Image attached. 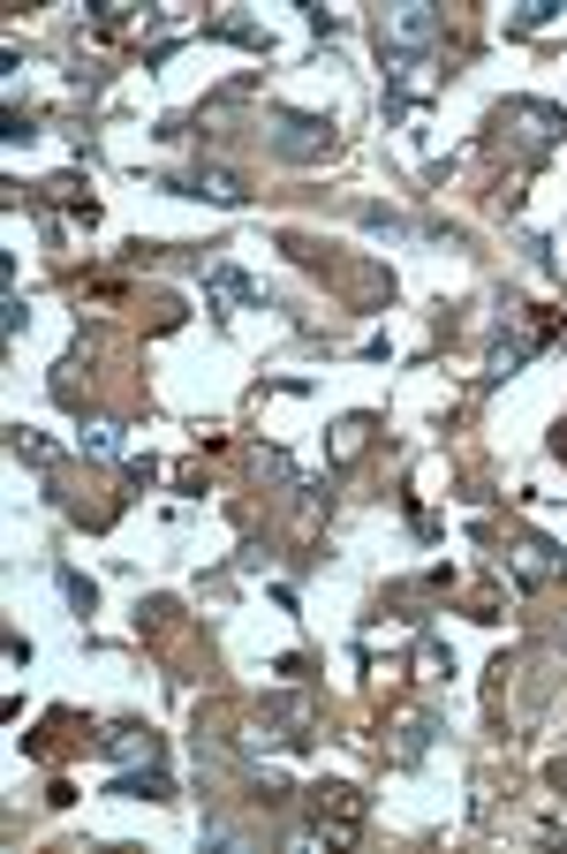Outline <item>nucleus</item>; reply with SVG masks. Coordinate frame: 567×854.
<instances>
[{
    "label": "nucleus",
    "instance_id": "f8f14e48",
    "mask_svg": "<svg viewBox=\"0 0 567 854\" xmlns=\"http://www.w3.org/2000/svg\"><path fill=\"white\" fill-rule=\"evenodd\" d=\"M553 16H560V0H523V8L507 16V31H545Z\"/></svg>",
    "mask_w": 567,
    "mask_h": 854
},
{
    "label": "nucleus",
    "instance_id": "ddd939ff",
    "mask_svg": "<svg viewBox=\"0 0 567 854\" xmlns=\"http://www.w3.org/2000/svg\"><path fill=\"white\" fill-rule=\"evenodd\" d=\"M8 454H16V462H31V470H45V462H53V446H45L39 431H8Z\"/></svg>",
    "mask_w": 567,
    "mask_h": 854
},
{
    "label": "nucleus",
    "instance_id": "f257e3e1",
    "mask_svg": "<svg viewBox=\"0 0 567 854\" xmlns=\"http://www.w3.org/2000/svg\"><path fill=\"white\" fill-rule=\"evenodd\" d=\"M492 136L515 144L523 160H545L567 136V106H553V99H507V106H492Z\"/></svg>",
    "mask_w": 567,
    "mask_h": 854
},
{
    "label": "nucleus",
    "instance_id": "aec40b11",
    "mask_svg": "<svg viewBox=\"0 0 567 854\" xmlns=\"http://www.w3.org/2000/svg\"><path fill=\"white\" fill-rule=\"evenodd\" d=\"M560 779H567V771H560Z\"/></svg>",
    "mask_w": 567,
    "mask_h": 854
},
{
    "label": "nucleus",
    "instance_id": "7ed1b4c3",
    "mask_svg": "<svg viewBox=\"0 0 567 854\" xmlns=\"http://www.w3.org/2000/svg\"><path fill=\"white\" fill-rule=\"evenodd\" d=\"M310 840H326V847H355V840H363V794H355V786H326V794H310Z\"/></svg>",
    "mask_w": 567,
    "mask_h": 854
},
{
    "label": "nucleus",
    "instance_id": "6e6552de",
    "mask_svg": "<svg viewBox=\"0 0 567 854\" xmlns=\"http://www.w3.org/2000/svg\"><path fill=\"white\" fill-rule=\"evenodd\" d=\"M205 288H213L219 318H235L243 302H258V280H250V272H235V265H213V272H205Z\"/></svg>",
    "mask_w": 567,
    "mask_h": 854
},
{
    "label": "nucleus",
    "instance_id": "1a4fd4ad",
    "mask_svg": "<svg viewBox=\"0 0 567 854\" xmlns=\"http://www.w3.org/2000/svg\"><path fill=\"white\" fill-rule=\"evenodd\" d=\"M136 23H144L136 0H99V8H91V31H99V39H122V31H136Z\"/></svg>",
    "mask_w": 567,
    "mask_h": 854
},
{
    "label": "nucleus",
    "instance_id": "dca6fc26",
    "mask_svg": "<svg viewBox=\"0 0 567 854\" xmlns=\"http://www.w3.org/2000/svg\"><path fill=\"white\" fill-rule=\"evenodd\" d=\"M424 741H432V719H409V733H401V764H416Z\"/></svg>",
    "mask_w": 567,
    "mask_h": 854
},
{
    "label": "nucleus",
    "instance_id": "2eb2a0df",
    "mask_svg": "<svg viewBox=\"0 0 567 854\" xmlns=\"http://www.w3.org/2000/svg\"><path fill=\"white\" fill-rule=\"evenodd\" d=\"M416 673H424V681H446V673H454V658H446L439 642H424V650H416Z\"/></svg>",
    "mask_w": 567,
    "mask_h": 854
},
{
    "label": "nucleus",
    "instance_id": "9d476101",
    "mask_svg": "<svg viewBox=\"0 0 567 854\" xmlns=\"http://www.w3.org/2000/svg\"><path fill=\"white\" fill-rule=\"evenodd\" d=\"M114 794H144V802H167V794H175V786H167V771L159 764H144V771H122V779H114Z\"/></svg>",
    "mask_w": 567,
    "mask_h": 854
},
{
    "label": "nucleus",
    "instance_id": "423d86ee",
    "mask_svg": "<svg viewBox=\"0 0 567 854\" xmlns=\"http://www.w3.org/2000/svg\"><path fill=\"white\" fill-rule=\"evenodd\" d=\"M99 757H114V764H159V733L152 727H106L99 733Z\"/></svg>",
    "mask_w": 567,
    "mask_h": 854
},
{
    "label": "nucleus",
    "instance_id": "20e7f679",
    "mask_svg": "<svg viewBox=\"0 0 567 854\" xmlns=\"http://www.w3.org/2000/svg\"><path fill=\"white\" fill-rule=\"evenodd\" d=\"M272 152L280 160H326L333 152V122L326 114H280L272 122Z\"/></svg>",
    "mask_w": 567,
    "mask_h": 854
},
{
    "label": "nucleus",
    "instance_id": "f3484780",
    "mask_svg": "<svg viewBox=\"0 0 567 854\" xmlns=\"http://www.w3.org/2000/svg\"><path fill=\"white\" fill-rule=\"evenodd\" d=\"M61 590H69V605H76V613H91V583L76 575V567H61Z\"/></svg>",
    "mask_w": 567,
    "mask_h": 854
},
{
    "label": "nucleus",
    "instance_id": "9b49d317",
    "mask_svg": "<svg viewBox=\"0 0 567 854\" xmlns=\"http://www.w3.org/2000/svg\"><path fill=\"white\" fill-rule=\"evenodd\" d=\"M84 454H99V462H130V446H122V424L91 416V424H84Z\"/></svg>",
    "mask_w": 567,
    "mask_h": 854
},
{
    "label": "nucleus",
    "instance_id": "6ab92c4d",
    "mask_svg": "<svg viewBox=\"0 0 567 854\" xmlns=\"http://www.w3.org/2000/svg\"><path fill=\"white\" fill-rule=\"evenodd\" d=\"M0 333H8V341L23 333V296H8V302H0Z\"/></svg>",
    "mask_w": 567,
    "mask_h": 854
},
{
    "label": "nucleus",
    "instance_id": "a211bd4d",
    "mask_svg": "<svg viewBox=\"0 0 567 854\" xmlns=\"http://www.w3.org/2000/svg\"><path fill=\"white\" fill-rule=\"evenodd\" d=\"M122 476H130V484H152V476H159V462H152V454H130V462H122Z\"/></svg>",
    "mask_w": 567,
    "mask_h": 854
},
{
    "label": "nucleus",
    "instance_id": "0eeeda50",
    "mask_svg": "<svg viewBox=\"0 0 567 854\" xmlns=\"http://www.w3.org/2000/svg\"><path fill=\"white\" fill-rule=\"evenodd\" d=\"M167 189H182V197H213V205H243V197H250L227 167H197L189 182H167Z\"/></svg>",
    "mask_w": 567,
    "mask_h": 854
},
{
    "label": "nucleus",
    "instance_id": "f03ea898",
    "mask_svg": "<svg viewBox=\"0 0 567 854\" xmlns=\"http://www.w3.org/2000/svg\"><path fill=\"white\" fill-rule=\"evenodd\" d=\"M379 45H386L393 61L432 53L439 45V8L432 0H393V8H379Z\"/></svg>",
    "mask_w": 567,
    "mask_h": 854
},
{
    "label": "nucleus",
    "instance_id": "4468645a",
    "mask_svg": "<svg viewBox=\"0 0 567 854\" xmlns=\"http://www.w3.org/2000/svg\"><path fill=\"white\" fill-rule=\"evenodd\" d=\"M363 439H371V424H363V416H341V424H333V454L349 462V454H363Z\"/></svg>",
    "mask_w": 567,
    "mask_h": 854
},
{
    "label": "nucleus",
    "instance_id": "39448f33",
    "mask_svg": "<svg viewBox=\"0 0 567 854\" xmlns=\"http://www.w3.org/2000/svg\"><path fill=\"white\" fill-rule=\"evenodd\" d=\"M507 567H515V583L523 590H545V583H560L567 575V559L545 545V537H523V545H507Z\"/></svg>",
    "mask_w": 567,
    "mask_h": 854
}]
</instances>
